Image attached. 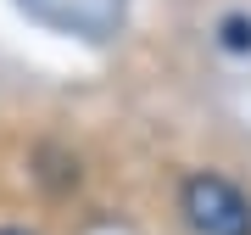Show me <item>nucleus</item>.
Returning a JSON list of instances; mask_svg holds the SVG:
<instances>
[{"instance_id":"obj_1","label":"nucleus","mask_w":251,"mask_h":235,"mask_svg":"<svg viewBox=\"0 0 251 235\" xmlns=\"http://www.w3.org/2000/svg\"><path fill=\"white\" fill-rule=\"evenodd\" d=\"M184 213L201 235H251V202L218 174H196L184 185Z\"/></svg>"},{"instance_id":"obj_2","label":"nucleus","mask_w":251,"mask_h":235,"mask_svg":"<svg viewBox=\"0 0 251 235\" xmlns=\"http://www.w3.org/2000/svg\"><path fill=\"white\" fill-rule=\"evenodd\" d=\"M224 45H229V51H251V23H246V17H229V23H224Z\"/></svg>"},{"instance_id":"obj_3","label":"nucleus","mask_w":251,"mask_h":235,"mask_svg":"<svg viewBox=\"0 0 251 235\" xmlns=\"http://www.w3.org/2000/svg\"><path fill=\"white\" fill-rule=\"evenodd\" d=\"M0 235H28V230H0Z\"/></svg>"}]
</instances>
